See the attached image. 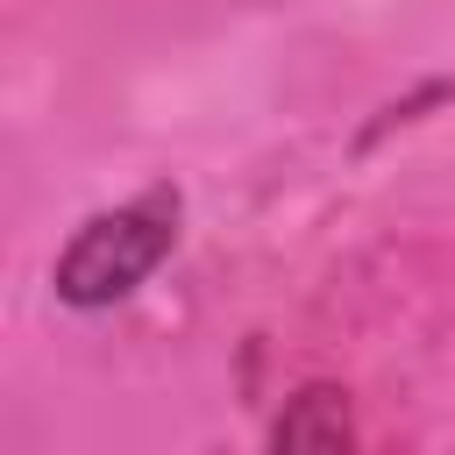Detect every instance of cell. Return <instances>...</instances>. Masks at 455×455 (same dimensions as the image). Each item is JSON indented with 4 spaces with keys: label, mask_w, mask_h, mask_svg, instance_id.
Returning a JSON list of instances; mask_svg holds the SVG:
<instances>
[{
    "label": "cell",
    "mask_w": 455,
    "mask_h": 455,
    "mask_svg": "<svg viewBox=\"0 0 455 455\" xmlns=\"http://www.w3.org/2000/svg\"><path fill=\"white\" fill-rule=\"evenodd\" d=\"M171 235H178V192H164V185L142 192V199H128V206H114V213H92V220L71 235V249L57 256V291H64L71 306L128 299V291L164 263Z\"/></svg>",
    "instance_id": "obj_1"
}]
</instances>
